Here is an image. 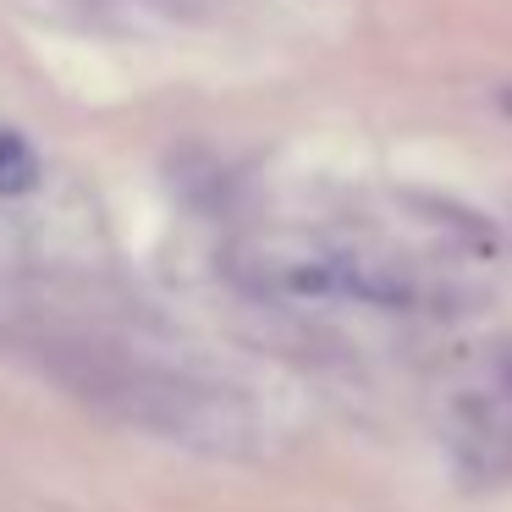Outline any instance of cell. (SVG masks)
Wrapping results in <instances>:
<instances>
[{"label":"cell","mask_w":512,"mask_h":512,"mask_svg":"<svg viewBox=\"0 0 512 512\" xmlns=\"http://www.w3.org/2000/svg\"><path fill=\"white\" fill-rule=\"evenodd\" d=\"M39 182V160L23 133H0V193H28Z\"/></svg>","instance_id":"6da1fadb"},{"label":"cell","mask_w":512,"mask_h":512,"mask_svg":"<svg viewBox=\"0 0 512 512\" xmlns=\"http://www.w3.org/2000/svg\"><path fill=\"white\" fill-rule=\"evenodd\" d=\"M501 386H507V397H512V347L501 353Z\"/></svg>","instance_id":"7a4b0ae2"},{"label":"cell","mask_w":512,"mask_h":512,"mask_svg":"<svg viewBox=\"0 0 512 512\" xmlns=\"http://www.w3.org/2000/svg\"><path fill=\"white\" fill-rule=\"evenodd\" d=\"M501 111H507V116H512V89H501Z\"/></svg>","instance_id":"3957f363"}]
</instances>
